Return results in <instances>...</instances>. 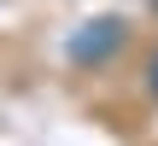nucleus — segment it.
Wrapping results in <instances>:
<instances>
[{
  "label": "nucleus",
  "instance_id": "f257e3e1",
  "mask_svg": "<svg viewBox=\"0 0 158 146\" xmlns=\"http://www.w3.org/2000/svg\"><path fill=\"white\" fill-rule=\"evenodd\" d=\"M123 47V23L117 18H94V23H82L76 35H70V59L76 64H100V59H111Z\"/></svg>",
  "mask_w": 158,
  "mask_h": 146
},
{
  "label": "nucleus",
  "instance_id": "f03ea898",
  "mask_svg": "<svg viewBox=\"0 0 158 146\" xmlns=\"http://www.w3.org/2000/svg\"><path fill=\"white\" fill-rule=\"evenodd\" d=\"M152 94H158V59H152Z\"/></svg>",
  "mask_w": 158,
  "mask_h": 146
}]
</instances>
